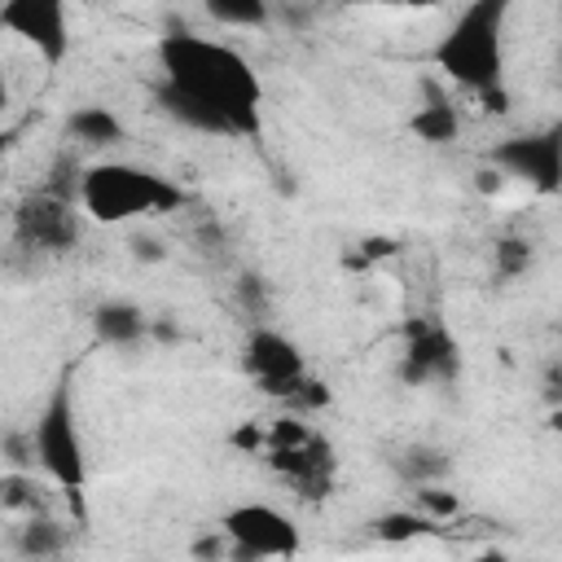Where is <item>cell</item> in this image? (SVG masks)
I'll list each match as a JSON object with an SVG mask.
<instances>
[{"instance_id": "6da1fadb", "label": "cell", "mask_w": 562, "mask_h": 562, "mask_svg": "<svg viewBox=\"0 0 562 562\" xmlns=\"http://www.w3.org/2000/svg\"><path fill=\"white\" fill-rule=\"evenodd\" d=\"M158 70L154 101L176 123L211 136H259L263 83L237 48L193 31H171L158 40Z\"/></svg>"}, {"instance_id": "7a4b0ae2", "label": "cell", "mask_w": 562, "mask_h": 562, "mask_svg": "<svg viewBox=\"0 0 562 562\" xmlns=\"http://www.w3.org/2000/svg\"><path fill=\"white\" fill-rule=\"evenodd\" d=\"M505 13L509 0H470L435 44V66L470 92L505 83Z\"/></svg>"}, {"instance_id": "3957f363", "label": "cell", "mask_w": 562, "mask_h": 562, "mask_svg": "<svg viewBox=\"0 0 562 562\" xmlns=\"http://www.w3.org/2000/svg\"><path fill=\"white\" fill-rule=\"evenodd\" d=\"M184 202V189L136 162H97L79 176V206L97 224H127L140 215H167Z\"/></svg>"}, {"instance_id": "277c9868", "label": "cell", "mask_w": 562, "mask_h": 562, "mask_svg": "<svg viewBox=\"0 0 562 562\" xmlns=\"http://www.w3.org/2000/svg\"><path fill=\"white\" fill-rule=\"evenodd\" d=\"M31 457L44 465V474L66 487V492H83L88 483V457H83V439H79V422H75V391H70V373L57 378V386L48 391L35 430H31Z\"/></svg>"}, {"instance_id": "5b68a950", "label": "cell", "mask_w": 562, "mask_h": 562, "mask_svg": "<svg viewBox=\"0 0 562 562\" xmlns=\"http://www.w3.org/2000/svg\"><path fill=\"white\" fill-rule=\"evenodd\" d=\"M220 527L233 540L228 558H241V562H255V558H294L303 549L299 522L285 509L263 505V501H246V505L224 509Z\"/></svg>"}, {"instance_id": "8992f818", "label": "cell", "mask_w": 562, "mask_h": 562, "mask_svg": "<svg viewBox=\"0 0 562 562\" xmlns=\"http://www.w3.org/2000/svg\"><path fill=\"white\" fill-rule=\"evenodd\" d=\"M487 162H496L505 176L527 180L544 198L549 193H562V123L496 140L487 149Z\"/></svg>"}, {"instance_id": "52a82bcc", "label": "cell", "mask_w": 562, "mask_h": 562, "mask_svg": "<svg viewBox=\"0 0 562 562\" xmlns=\"http://www.w3.org/2000/svg\"><path fill=\"white\" fill-rule=\"evenodd\" d=\"M241 364L255 378V386L263 395H277V400H290L299 391V382L307 378V360H303L299 342L290 334H281V329H268V325H255L246 334Z\"/></svg>"}, {"instance_id": "ba28073f", "label": "cell", "mask_w": 562, "mask_h": 562, "mask_svg": "<svg viewBox=\"0 0 562 562\" xmlns=\"http://www.w3.org/2000/svg\"><path fill=\"white\" fill-rule=\"evenodd\" d=\"M0 26L18 40H26L48 66H61L70 53V22L66 0H4Z\"/></svg>"}, {"instance_id": "9c48e42d", "label": "cell", "mask_w": 562, "mask_h": 562, "mask_svg": "<svg viewBox=\"0 0 562 562\" xmlns=\"http://www.w3.org/2000/svg\"><path fill=\"white\" fill-rule=\"evenodd\" d=\"M457 373H461V356H457L452 334H448L439 321L413 316V321L404 325L400 378H404L408 386H422V382H452Z\"/></svg>"}, {"instance_id": "30bf717a", "label": "cell", "mask_w": 562, "mask_h": 562, "mask_svg": "<svg viewBox=\"0 0 562 562\" xmlns=\"http://www.w3.org/2000/svg\"><path fill=\"white\" fill-rule=\"evenodd\" d=\"M13 228H18V237L26 246H40V250H70L79 241V220H75L70 202L53 198V193L26 198L13 211Z\"/></svg>"}, {"instance_id": "8fae6325", "label": "cell", "mask_w": 562, "mask_h": 562, "mask_svg": "<svg viewBox=\"0 0 562 562\" xmlns=\"http://www.w3.org/2000/svg\"><path fill=\"white\" fill-rule=\"evenodd\" d=\"M263 452H268V470L290 479L294 487H303V496H321V487L329 483L334 457H329L321 435H307L299 443H277V448H263Z\"/></svg>"}, {"instance_id": "7c38bea8", "label": "cell", "mask_w": 562, "mask_h": 562, "mask_svg": "<svg viewBox=\"0 0 562 562\" xmlns=\"http://www.w3.org/2000/svg\"><path fill=\"white\" fill-rule=\"evenodd\" d=\"M92 334L110 347H132L149 334V316L132 299H105L92 307Z\"/></svg>"}, {"instance_id": "4fadbf2b", "label": "cell", "mask_w": 562, "mask_h": 562, "mask_svg": "<svg viewBox=\"0 0 562 562\" xmlns=\"http://www.w3.org/2000/svg\"><path fill=\"white\" fill-rule=\"evenodd\" d=\"M66 132L79 145H92V149H110V145L127 140V127H123V119L110 105H79V110H70L66 114Z\"/></svg>"}, {"instance_id": "5bb4252c", "label": "cell", "mask_w": 562, "mask_h": 562, "mask_svg": "<svg viewBox=\"0 0 562 562\" xmlns=\"http://www.w3.org/2000/svg\"><path fill=\"white\" fill-rule=\"evenodd\" d=\"M408 132L422 140V145H452L457 132H461V114L448 97H430L426 105H417L408 114Z\"/></svg>"}, {"instance_id": "9a60e30c", "label": "cell", "mask_w": 562, "mask_h": 562, "mask_svg": "<svg viewBox=\"0 0 562 562\" xmlns=\"http://www.w3.org/2000/svg\"><path fill=\"white\" fill-rule=\"evenodd\" d=\"M202 9L220 26H241V31H259L272 22V0H202Z\"/></svg>"}, {"instance_id": "2e32d148", "label": "cell", "mask_w": 562, "mask_h": 562, "mask_svg": "<svg viewBox=\"0 0 562 562\" xmlns=\"http://www.w3.org/2000/svg\"><path fill=\"white\" fill-rule=\"evenodd\" d=\"M13 549H18L22 558H57V553H66V527L53 522V518H31V522L18 531Z\"/></svg>"}, {"instance_id": "e0dca14e", "label": "cell", "mask_w": 562, "mask_h": 562, "mask_svg": "<svg viewBox=\"0 0 562 562\" xmlns=\"http://www.w3.org/2000/svg\"><path fill=\"white\" fill-rule=\"evenodd\" d=\"M430 527H435V518H426L422 509H391L373 522V536L386 540V544H408V540L426 536Z\"/></svg>"}, {"instance_id": "ac0fdd59", "label": "cell", "mask_w": 562, "mask_h": 562, "mask_svg": "<svg viewBox=\"0 0 562 562\" xmlns=\"http://www.w3.org/2000/svg\"><path fill=\"white\" fill-rule=\"evenodd\" d=\"M531 259H536V250H531L527 237H501V241L492 246V263H496V277H501V281L522 277V272L531 268Z\"/></svg>"}, {"instance_id": "d6986e66", "label": "cell", "mask_w": 562, "mask_h": 562, "mask_svg": "<svg viewBox=\"0 0 562 562\" xmlns=\"http://www.w3.org/2000/svg\"><path fill=\"white\" fill-rule=\"evenodd\" d=\"M0 505L13 514V509H35L40 505V496H35V479L31 474H22V470H9L4 479H0Z\"/></svg>"}, {"instance_id": "ffe728a7", "label": "cell", "mask_w": 562, "mask_h": 562, "mask_svg": "<svg viewBox=\"0 0 562 562\" xmlns=\"http://www.w3.org/2000/svg\"><path fill=\"white\" fill-rule=\"evenodd\" d=\"M413 501H417V509H422L426 518H452V514H461V501H457V492H448V487H435V483H417Z\"/></svg>"}, {"instance_id": "44dd1931", "label": "cell", "mask_w": 562, "mask_h": 562, "mask_svg": "<svg viewBox=\"0 0 562 562\" xmlns=\"http://www.w3.org/2000/svg\"><path fill=\"white\" fill-rule=\"evenodd\" d=\"M443 470H448V461H443V452H435V448H413L408 461H404V474H408L413 483H430V479L443 474Z\"/></svg>"}, {"instance_id": "7402d4cb", "label": "cell", "mask_w": 562, "mask_h": 562, "mask_svg": "<svg viewBox=\"0 0 562 562\" xmlns=\"http://www.w3.org/2000/svg\"><path fill=\"white\" fill-rule=\"evenodd\" d=\"M228 448L233 452H263L268 448V426L263 422H237L228 430Z\"/></svg>"}, {"instance_id": "603a6c76", "label": "cell", "mask_w": 562, "mask_h": 562, "mask_svg": "<svg viewBox=\"0 0 562 562\" xmlns=\"http://www.w3.org/2000/svg\"><path fill=\"white\" fill-rule=\"evenodd\" d=\"M474 97H479L483 114H492V119H505V114L514 110V97H509L505 83H492V88H483V92H474Z\"/></svg>"}, {"instance_id": "cb8c5ba5", "label": "cell", "mask_w": 562, "mask_h": 562, "mask_svg": "<svg viewBox=\"0 0 562 562\" xmlns=\"http://www.w3.org/2000/svg\"><path fill=\"white\" fill-rule=\"evenodd\" d=\"M127 250H132L136 263H162V259H167V246H162L158 237H149V233H136V237L127 241Z\"/></svg>"}, {"instance_id": "d4e9b609", "label": "cell", "mask_w": 562, "mask_h": 562, "mask_svg": "<svg viewBox=\"0 0 562 562\" xmlns=\"http://www.w3.org/2000/svg\"><path fill=\"white\" fill-rule=\"evenodd\" d=\"M237 299H241V307H246V312H255V316H259V312H263V303H268L263 277H255V272H250V277H241V281H237Z\"/></svg>"}, {"instance_id": "484cf974", "label": "cell", "mask_w": 562, "mask_h": 562, "mask_svg": "<svg viewBox=\"0 0 562 562\" xmlns=\"http://www.w3.org/2000/svg\"><path fill=\"white\" fill-rule=\"evenodd\" d=\"M233 549V540H228V531L220 527V531H206V536H198L193 544H189V553L193 558H224Z\"/></svg>"}, {"instance_id": "4316f807", "label": "cell", "mask_w": 562, "mask_h": 562, "mask_svg": "<svg viewBox=\"0 0 562 562\" xmlns=\"http://www.w3.org/2000/svg\"><path fill=\"white\" fill-rule=\"evenodd\" d=\"M290 400H294L299 408H325V404H329V386H325V382L303 378V382H299V391H294Z\"/></svg>"}, {"instance_id": "83f0119b", "label": "cell", "mask_w": 562, "mask_h": 562, "mask_svg": "<svg viewBox=\"0 0 562 562\" xmlns=\"http://www.w3.org/2000/svg\"><path fill=\"white\" fill-rule=\"evenodd\" d=\"M505 180H509V176H505L496 162H487V167H479V171H474V189H479L483 198H496V193L505 189Z\"/></svg>"}, {"instance_id": "f1b7e54d", "label": "cell", "mask_w": 562, "mask_h": 562, "mask_svg": "<svg viewBox=\"0 0 562 562\" xmlns=\"http://www.w3.org/2000/svg\"><path fill=\"white\" fill-rule=\"evenodd\" d=\"M356 246H360V250H364L373 263H378V259H391V255H400V241H395V237H382V233H369V237H360Z\"/></svg>"}, {"instance_id": "f546056e", "label": "cell", "mask_w": 562, "mask_h": 562, "mask_svg": "<svg viewBox=\"0 0 562 562\" xmlns=\"http://www.w3.org/2000/svg\"><path fill=\"white\" fill-rule=\"evenodd\" d=\"M149 334H154L158 342H180V325H176L171 316H154V321H149Z\"/></svg>"}, {"instance_id": "4dcf8cb0", "label": "cell", "mask_w": 562, "mask_h": 562, "mask_svg": "<svg viewBox=\"0 0 562 562\" xmlns=\"http://www.w3.org/2000/svg\"><path fill=\"white\" fill-rule=\"evenodd\" d=\"M549 430L562 435V404H553V413H549Z\"/></svg>"}, {"instance_id": "1f68e13d", "label": "cell", "mask_w": 562, "mask_h": 562, "mask_svg": "<svg viewBox=\"0 0 562 562\" xmlns=\"http://www.w3.org/2000/svg\"><path fill=\"white\" fill-rule=\"evenodd\" d=\"M400 4H408V9H439L443 0H400Z\"/></svg>"}, {"instance_id": "d6a6232c", "label": "cell", "mask_w": 562, "mask_h": 562, "mask_svg": "<svg viewBox=\"0 0 562 562\" xmlns=\"http://www.w3.org/2000/svg\"><path fill=\"white\" fill-rule=\"evenodd\" d=\"M334 4H364V0H334Z\"/></svg>"}, {"instance_id": "836d02e7", "label": "cell", "mask_w": 562, "mask_h": 562, "mask_svg": "<svg viewBox=\"0 0 562 562\" xmlns=\"http://www.w3.org/2000/svg\"><path fill=\"white\" fill-rule=\"evenodd\" d=\"M558 18H562V0H558Z\"/></svg>"}, {"instance_id": "e575fe53", "label": "cell", "mask_w": 562, "mask_h": 562, "mask_svg": "<svg viewBox=\"0 0 562 562\" xmlns=\"http://www.w3.org/2000/svg\"><path fill=\"white\" fill-rule=\"evenodd\" d=\"M558 334H562V325H558Z\"/></svg>"}]
</instances>
